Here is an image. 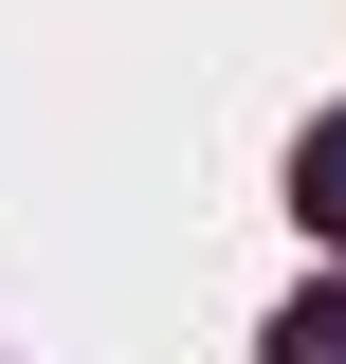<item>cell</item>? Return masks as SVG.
Returning a JSON list of instances; mask_svg holds the SVG:
<instances>
[{
	"instance_id": "1",
	"label": "cell",
	"mask_w": 346,
	"mask_h": 364,
	"mask_svg": "<svg viewBox=\"0 0 346 364\" xmlns=\"http://www.w3.org/2000/svg\"><path fill=\"white\" fill-rule=\"evenodd\" d=\"M292 219H310V237H328V255H346V109H328V128L292 146Z\"/></svg>"
},
{
	"instance_id": "2",
	"label": "cell",
	"mask_w": 346,
	"mask_h": 364,
	"mask_svg": "<svg viewBox=\"0 0 346 364\" xmlns=\"http://www.w3.org/2000/svg\"><path fill=\"white\" fill-rule=\"evenodd\" d=\"M256 364H346V291H292V310H273V346Z\"/></svg>"
}]
</instances>
